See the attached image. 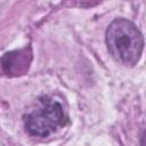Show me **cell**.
I'll return each instance as SVG.
<instances>
[{
  "instance_id": "cell-3",
  "label": "cell",
  "mask_w": 146,
  "mask_h": 146,
  "mask_svg": "<svg viewBox=\"0 0 146 146\" xmlns=\"http://www.w3.org/2000/svg\"><path fill=\"white\" fill-rule=\"evenodd\" d=\"M32 60V51L30 48H23L6 52L0 58V65L3 72L8 75L15 76L24 74Z\"/></svg>"
},
{
  "instance_id": "cell-2",
  "label": "cell",
  "mask_w": 146,
  "mask_h": 146,
  "mask_svg": "<svg viewBox=\"0 0 146 146\" xmlns=\"http://www.w3.org/2000/svg\"><path fill=\"white\" fill-rule=\"evenodd\" d=\"M66 122L67 115L63 105L49 97L40 98L39 106L24 119L26 131L36 137H47L63 128Z\"/></svg>"
},
{
  "instance_id": "cell-1",
  "label": "cell",
  "mask_w": 146,
  "mask_h": 146,
  "mask_svg": "<svg viewBox=\"0 0 146 146\" xmlns=\"http://www.w3.org/2000/svg\"><path fill=\"white\" fill-rule=\"evenodd\" d=\"M106 43L115 60L125 65H135L143 52L144 39L136 25L124 18L114 19L106 30Z\"/></svg>"
}]
</instances>
